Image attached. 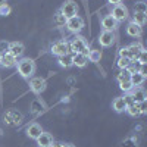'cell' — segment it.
I'll list each match as a JSON object with an SVG mask.
<instances>
[{"label": "cell", "mask_w": 147, "mask_h": 147, "mask_svg": "<svg viewBox=\"0 0 147 147\" xmlns=\"http://www.w3.org/2000/svg\"><path fill=\"white\" fill-rule=\"evenodd\" d=\"M16 68H18V74L21 77H24V78L32 77V74L35 72V63H34V60L30 59V57L19 59L18 63H16Z\"/></svg>", "instance_id": "1"}, {"label": "cell", "mask_w": 147, "mask_h": 147, "mask_svg": "<svg viewBox=\"0 0 147 147\" xmlns=\"http://www.w3.org/2000/svg\"><path fill=\"white\" fill-rule=\"evenodd\" d=\"M69 52H72V53H82L85 56H88L90 49H88V44H87V41H85V38L82 35H77V37L72 38V41L69 43Z\"/></svg>", "instance_id": "2"}, {"label": "cell", "mask_w": 147, "mask_h": 147, "mask_svg": "<svg viewBox=\"0 0 147 147\" xmlns=\"http://www.w3.org/2000/svg\"><path fill=\"white\" fill-rule=\"evenodd\" d=\"M65 27H66L71 32L78 34V32L84 28V19H82L80 15H75V16H72V18H68Z\"/></svg>", "instance_id": "3"}, {"label": "cell", "mask_w": 147, "mask_h": 147, "mask_svg": "<svg viewBox=\"0 0 147 147\" xmlns=\"http://www.w3.org/2000/svg\"><path fill=\"white\" fill-rule=\"evenodd\" d=\"M110 16H112L116 22H122V21L128 19V9H127V6L122 5V3L115 5L112 7V13H110Z\"/></svg>", "instance_id": "4"}, {"label": "cell", "mask_w": 147, "mask_h": 147, "mask_svg": "<svg viewBox=\"0 0 147 147\" xmlns=\"http://www.w3.org/2000/svg\"><path fill=\"white\" fill-rule=\"evenodd\" d=\"M50 52H52L55 56H57V57H59V56H65V55L71 53V52H69V43H68V41H65V40L56 41V43H53V44H52Z\"/></svg>", "instance_id": "5"}, {"label": "cell", "mask_w": 147, "mask_h": 147, "mask_svg": "<svg viewBox=\"0 0 147 147\" xmlns=\"http://www.w3.org/2000/svg\"><path fill=\"white\" fill-rule=\"evenodd\" d=\"M59 10L62 12V13L65 15V18L68 19V18H72V16L78 15V5L74 2V0H66Z\"/></svg>", "instance_id": "6"}, {"label": "cell", "mask_w": 147, "mask_h": 147, "mask_svg": "<svg viewBox=\"0 0 147 147\" xmlns=\"http://www.w3.org/2000/svg\"><path fill=\"white\" fill-rule=\"evenodd\" d=\"M115 31H102L100 35H99V43L102 47H110L113 43H115Z\"/></svg>", "instance_id": "7"}, {"label": "cell", "mask_w": 147, "mask_h": 147, "mask_svg": "<svg viewBox=\"0 0 147 147\" xmlns=\"http://www.w3.org/2000/svg\"><path fill=\"white\" fill-rule=\"evenodd\" d=\"M30 88L35 93V94H41L46 90V80L41 77H34L30 81Z\"/></svg>", "instance_id": "8"}, {"label": "cell", "mask_w": 147, "mask_h": 147, "mask_svg": "<svg viewBox=\"0 0 147 147\" xmlns=\"http://www.w3.org/2000/svg\"><path fill=\"white\" fill-rule=\"evenodd\" d=\"M102 28L103 31H115L118 28V22L110 15H106L102 18Z\"/></svg>", "instance_id": "9"}, {"label": "cell", "mask_w": 147, "mask_h": 147, "mask_svg": "<svg viewBox=\"0 0 147 147\" xmlns=\"http://www.w3.org/2000/svg\"><path fill=\"white\" fill-rule=\"evenodd\" d=\"M125 32H127V35H129V37H132V38H137V37H140L141 35V32H143V28L140 27V25H137L136 22H129L128 25H127V28H125Z\"/></svg>", "instance_id": "10"}, {"label": "cell", "mask_w": 147, "mask_h": 147, "mask_svg": "<svg viewBox=\"0 0 147 147\" xmlns=\"http://www.w3.org/2000/svg\"><path fill=\"white\" fill-rule=\"evenodd\" d=\"M24 52H25V46H24L22 43L19 41H13V43H10V47H9V53L12 56H15L16 59L21 57L24 55Z\"/></svg>", "instance_id": "11"}, {"label": "cell", "mask_w": 147, "mask_h": 147, "mask_svg": "<svg viewBox=\"0 0 147 147\" xmlns=\"http://www.w3.org/2000/svg\"><path fill=\"white\" fill-rule=\"evenodd\" d=\"M43 132V129H41V127L37 124V122H32V124H30L28 127H27V136L30 137V138H32V140H37L38 138V136Z\"/></svg>", "instance_id": "12"}, {"label": "cell", "mask_w": 147, "mask_h": 147, "mask_svg": "<svg viewBox=\"0 0 147 147\" xmlns=\"http://www.w3.org/2000/svg\"><path fill=\"white\" fill-rule=\"evenodd\" d=\"M88 63V56H85L82 53H74L72 55V65L77 68H84Z\"/></svg>", "instance_id": "13"}, {"label": "cell", "mask_w": 147, "mask_h": 147, "mask_svg": "<svg viewBox=\"0 0 147 147\" xmlns=\"http://www.w3.org/2000/svg\"><path fill=\"white\" fill-rule=\"evenodd\" d=\"M127 49H128V57L131 59V62H137V56L143 50V46L138 43H134V44L128 46Z\"/></svg>", "instance_id": "14"}, {"label": "cell", "mask_w": 147, "mask_h": 147, "mask_svg": "<svg viewBox=\"0 0 147 147\" xmlns=\"http://www.w3.org/2000/svg\"><path fill=\"white\" fill-rule=\"evenodd\" d=\"M18 63V59L15 56H12L9 52L3 53L2 55V62H0V65H3L5 68H12V66H16Z\"/></svg>", "instance_id": "15"}, {"label": "cell", "mask_w": 147, "mask_h": 147, "mask_svg": "<svg viewBox=\"0 0 147 147\" xmlns=\"http://www.w3.org/2000/svg\"><path fill=\"white\" fill-rule=\"evenodd\" d=\"M35 141H37V144H38V147H49V146L53 143V137L49 132H44L43 131Z\"/></svg>", "instance_id": "16"}, {"label": "cell", "mask_w": 147, "mask_h": 147, "mask_svg": "<svg viewBox=\"0 0 147 147\" xmlns=\"http://www.w3.org/2000/svg\"><path fill=\"white\" fill-rule=\"evenodd\" d=\"M129 93H131L132 99H134V103H141V102L146 100V91L141 87H134Z\"/></svg>", "instance_id": "17"}, {"label": "cell", "mask_w": 147, "mask_h": 147, "mask_svg": "<svg viewBox=\"0 0 147 147\" xmlns=\"http://www.w3.org/2000/svg\"><path fill=\"white\" fill-rule=\"evenodd\" d=\"M112 107L115 112L121 113V112H125V109H127V105L124 102V97H116V99H113L112 102Z\"/></svg>", "instance_id": "18"}, {"label": "cell", "mask_w": 147, "mask_h": 147, "mask_svg": "<svg viewBox=\"0 0 147 147\" xmlns=\"http://www.w3.org/2000/svg\"><path fill=\"white\" fill-rule=\"evenodd\" d=\"M129 81H131V84L134 85V87H140V85L146 81V75H143V74H140V72H134V74H131Z\"/></svg>", "instance_id": "19"}, {"label": "cell", "mask_w": 147, "mask_h": 147, "mask_svg": "<svg viewBox=\"0 0 147 147\" xmlns=\"http://www.w3.org/2000/svg\"><path fill=\"white\" fill-rule=\"evenodd\" d=\"M53 22H55V25H56L57 28L65 27V25H66V18H65V15L62 13V12L57 10L56 13L53 15Z\"/></svg>", "instance_id": "20"}, {"label": "cell", "mask_w": 147, "mask_h": 147, "mask_svg": "<svg viewBox=\"0 0 147 147\" xmlns=\"http://www.w3.org/2000/svg\"><path fill=\"white\" fill-rule=\"evenodd\" d=\"M57 62H59V65L62 66V68H69V66H72V55H65V56H59L57 57Z\"/></svg>", "instance_id": "21"}, {"label": "cell", "mask_w": 147, "mask_h": 147, "mask_svg": "<svg viewBox=\"0 0 147 147\" xmlns=\"http://www.w3.org/2000/svg\"><path fill=\"white\" fill-rule=\"evenodd\" d=\"M125 112H127L129 116H132V118H137V116L141 115L140 107H138V103H134V105H131V106H127Z\"/></svg>", "instance_id": "22"}, {"label": "cell", "mask_w": 147, "mask_h": 147, "mask_svg": "<svg viewBox=\"0 0 147 147\" xmlns=\"http://www.w3.org/2000/svg\"><path fill=\"white\" fill-rule=\"evenodd\" d=\"M146 19H147V13H141V12H134L132 22H136L137 25L143 27L144 24H146Z\"/></svg>", "instance_id": "23"}, {"label": "cell", "mask_w": 147, "mask_h": 147, "mask_svg": "<svg viewBox=\"0 0 147 147\" xmlns=\"http://www.w3.org/2000/svg\"><path fill=\"white\" fill-rule=\"evenodd\" d=\"M129 78H131V72L125 68V69H121L119 71V74L116 75V81L118 82H124V81H129Z\"/></svg>", "instance_id": "24"}, {"label": "cell", "mask_w": 147, "mask_h": 147, "mask_svg": "<svg viewBox=\"0 0 147 147\" xmlns=\"http://www.w3.org/2000/svg\"><path fill=\"white\" fill-rule=\"evenodd\" d=\"M102 59V50H97V49H93L88 53V60L90 62H100Z\"/></svg>", "instance_id": "25"}, {"label": "cell", "mask_w": 147, "mask_h": 147, "mask_svg": "<svg viewBox=\"0 0 147 147\" xmlns=\"http://www.w3.org/2000/svg\"><path fill=\"white\" fill-rule=\"evenodd\" d=\"M116 65H118L119 69H125V68H128L131 65V59L129 57H119Z\"/></svg>", "instance_id": "26"}, {"label": "cell", "mask_w": 147, "mask_h": 147, "mask_svg": "<svg viewBox=\"0 0 147 147\" xmlns=\"http://www.w3.org/2000/svg\"><path fill=\"white\" fill-rule=\"evenodd\" d=\"M134 12L147 13V3H144V2H137V3H134Z\"/></svg>", "instance_id": "27"}, {"label": "cell", "mask_w": 147, "mask_h": 147, "mask_svg": "<svg viewBox=\"0 0 147 147\" xmlns=\"http://www.w3.org/2000/svg\"><path fill=\"white\" fill-rule=\"evenodd\" d=\"M119 88L125 93H129L134 88V85L131 84V81H124V82H119Z\"/></svg>", "instance_id": "28"}, {"label": "cell", "mask_w": 147, "mask_h": 147, "mask_svg": "<svg viewBox=\"0 0 147 147\" xmlns=\"http://www.w3.org/2000/svg\"><path fill=\"white\" fill-rule=\"evenodd\" d=\"M10 12H12V7H10L7 3L0 5V15H2V16H7V15H10Z\"/></svg>", "instance_id": "29"}, {"label": "cell", "mask_w": 147, "mask_h": 147, "mask_svg": "<svg viewBox=\"0 0 147 147\" xmlns=\"http://www.w3.org/2000/svg\"><path fill=\"white\" fill-rule=\"evenodd\" d=\"M137 62H140V65H146V62H147V52L143 50L138 53V56H137Z\"/></svg>", "instance_id": "30"}, {"label": "cell", "mask_w": 147, "mask_h": 147, "mask_svg": "<svg viewBox=\"0 0 147 147\" xmlns=\"http://www.w3.org/2000/svg\"><path fill=\"white\" fill-rule=\"evenodd\" d=\"M9 47H10V43L9 41H6V40H2L0 41V53H6V52H9Z\"/></svg>", "instance_id": "31"}, {"label": "cell", "mask_w": 147, "mask_h": 147, "mask_svg": "<svg viewBox=\"0 0 147 147\" xmlns=\"http://www.w3.org/2000/svg\"><path fill=\"white\" fill-rule=\"evenodd\" d=\"M124 102H125V105H127V106H131V105H134V99H132L131 93H127V94L124 96Z\"/></svg>", "instance_id": "32"}, {"label": "cell", "mask_w": 147, "mask_h": 147, "mask_svg": "<svg viewBox=\"0 0 147 147\" xmlns=\"http://www.w3.org/2000/svg\"><path fill=\"white\" fill-rule=\"evenodd\" d=\"M138 107H140L141 115H144V113L147 112V103H146V100H144V102H141V103H138Z\"/></svg>", "instance_id": "33"}, {"label": "cell", "mask_w": 147, "mask_h": 147, "mask_svg": "<svg viewBox=\"0 0 147 147\" xmlns=\"http://www.w3.org/2000/svg\"><path fill=\"white\" fill-rule=\"evenodd\" d=\"M119 57H128V49L127 47H122L119 50Z\"/></svg>", "instance_id": "34"}, {"label": "cell", "mask_w": 147, "mask_h": 147, "mask_svg": "<svg viewBox=\"0 0 147 147\" xmlns=\"http://www.w3.org/2000/svg\"><path fill=\"white\" fill-rule=\"evenodd\" d=\"M107 2H109L110 5H113V6H115V5H119V3H122V0H107Z\"/></svg>", "instance_id": "35"}, {"label": "cell", "mask_w": 147, "mask_h": 147, "mask_svg": "<svg viewBox=\"0 0 147 147\" xmlns=\"http://www.w3.org/2000/svg\"><path fill=\"white\" fill-rule=\"evenodd\" d=\"M49 147H62V143H56V141H53Z\"/></svg>", "instance_id": "36"}, {"label": "cell", "mask_w": 147, "mask_h": 147, "mask_svg": "<svg viewBox=\"0 0 147 147\" xmlns=\"http://www.w3.org/2000/svg\"><path fill=\"white\" fill-rule=\"evenodd\" d=\"M62 147H74L72 144H68V143H62Z\"/></svg>", "instance_id": "37"}, {"label": "cell", "mask_w": 147, "mask_h": 147, "mask_svg": "<svg viewBox=\"0 0 147 147\" xmlns=\"http://www.w3.org/2000/svg\"><path fill=\"white\" fill-rule=\"evenodd\" d=\"M3 3H6V0H0V5H3Z\"/></svg>", "instance_id": "38"}, {"label": "cell", "mask_w": 147, "mask_h": 147, "mask_svg": "<svg viewBox=\"0 0 147 147\" xmlns=\"http://www.w3.org/2000/svg\"><path fill=\"white\" fill-rule=\"evenodd\" d=\"M0 62H2V53H0Z\"/></svg>", "instance_id": "39"}]
</instances>
